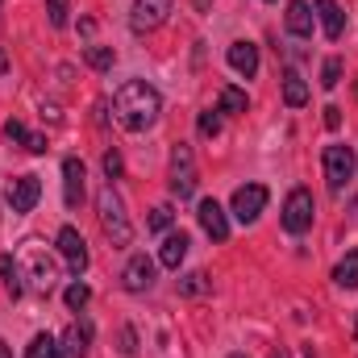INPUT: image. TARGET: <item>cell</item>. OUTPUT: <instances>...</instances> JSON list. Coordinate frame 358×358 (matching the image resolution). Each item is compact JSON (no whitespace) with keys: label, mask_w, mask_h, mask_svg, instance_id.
<instances>
[{"label":"cell","mask_w":358,"mask_h":358,"mask_svg":"<svg viewBox=\"0 0 358 358\" xmlns=\"http://www.w3.org/2000/svg\"><path fill=\"white\" fill-rule=\"evenodd\" d=\"M113 113H117L121 129L142 134V129H150V125L159 121L163 96H159V88H150L146 80H129V84H121L117 96H113Z\"/></svg>","instance_id":"1"},{"label":"cell","mask_w":358,"mask_h":358,"mask_svg":"<svg viewBox=\"0 0 358 358\" xmlns=\"http://www.w3.org/2000/svg\"><path fill=\"white\" fill-rule=\"evenodd\" d=\"M96 213H100V225H104V234L113 238V246H129V242H134V225H129L125 204H121V196L113 192V183L100 187V196H96Z\"/></svg>","instance_id":"2"},{"label":"cell","mask_w":358,"mask_h":358,"mask_svg":"<svg viewBox=\"0 0 358 358\" xmlns=\"http://www.w3.org/2000/svg\"><path fill=\"white\" fill-rule=\"evenodd\" d=\"M313 213H317L313 192H308V187H292L287 200H283V229H287V234H304V229L313 225Z\"/></svg>","instance_id":"3"},{"label":"cell","mask_w":358,"mask_h":358,"mask_svg":"<svg viewBox=\"0 0 358 358\" xmlns=\"http://www.w3.org/2000/svg\"><path fill=\"white\" fill-rule=\"evenodd\" d=\"M196 159H192V146H183L179 142L176 150H171V192H176L179 200H187V196H196Z\"/></svg>","instance_id":"4"},{"label":"cell","mask_w":358,"mask_h":358,"mask_svg":"<svg viewBox=\"0 0 358 358\" xmlns=\"http://www.w3.org/2000/svg\"><path fill=\"white\" fill-rule=\"evenodd\" d=\"M271 192L263 187V183H246V187H238L234 192V200H229V213L242 221V225H250V221H259V213L267 208Z\"/></svg>","instance_id":"5"},{"label":"cell","mask_w":358,"mask_h":358,"mask_svg":"<svg viewBox=\"0 0 358 358\" xmlns=\"http://www.w3.org/2000/svg\"><path fill=\"white\" fill-rule=\"evenodd\" d=\"M171 17V0H134L129 8V29L134 34H155Z\"/></svg>","instance_id":"6"},{"label":"cell","mask_w":358,"mask_h":358,"mask_svg":"<svg viewBox=\"0 0 358 358\" xmlns=\"http://www.w3.org/2000/svg\"><path fill=\"white\" fill-rule=\"evenodd\" d=\"M355 176V150L350 146H325V179L329 192H342Z\"/></svg>","instance_id":"7"},{"label":"cell","mask_w":358,"mask_h":358,"mask_svg":"<svg viewBox=\"0 0 358 358\" xmlns=\"http://www.w3.org/2000/svg\"><path fill=\"white\" fill-rule=\"evenodd\" d=\"M59 250H63V259H67V267H71V275H84L88 271V242L80 238V229L76 225H63L59 229Z\"/></svg>","instance_id":"8"},{"label":"cell","mask_w":358,"mask_h":358,"mask_svg":"<svg viewBox=\"0 0 358 358\" xmlns=\"http://www.w3.org/2000/svg\"><path fill=\"white\" fill-rule=\"evenodd\" d=\"M38 196H42V179L38 176H21L8 183V208L13 213H29L38 204Z\"/></svg>","instance_id":"9"},{"label":"cell","mask_w":358,"mask_h":358,"mask_svg":"<svg viewBox=\"0 0 358 358\" xmlns=\"http://www.w3.org/2000/svg\"><path fill=\"white\" fill-rule=\"evenodd\" d=\"M196 217H200V225H204V234H208L213 242H225V238H229V217H225V208H221L217 200H200Z\"/></svg>","instance_id":"10"},{"label":"cell","mask_w":358,"mask_h":358,"mask_svg":"<svg viewBox=\"0 0 358 358\" xmlns=\"http://www.w3.org/2000/svg\"><path fill=\"white\" fill-rule=\"evenodd\" d=\"M121 283H125V292H146V287H155V263L146 259V255H134L125 271H121Z\"/></svg>","instance_id":"11"},{"label":"cell","mask_w":358,"mask_h":358,"mask_svg":"<svg viewBox=\"0 0 358 358\" xmlns=\"http://www.w3.org/2000/svg\"><path fill=\"white\" fill-rule=\"evenodd\" d=\"M225 59H229V67H234L238 76H246V80L259 76V46H255V42H234Z\"/></svg>","instance_id":"12"},{"label":"cell","mask_w":358,"mask_h":358,"mask_svg":"<svg viewBox=\"0 0 358 358\" xmlns=\"http://www.w3.org/2000/svg\"><path fill=\"white\" fill-rule=\"evenodd\" d=\"M92 329L88 325H67V334L59 338V358H88Z\"/></svg>","instance_id":"13"},{"label":"cell","mask_w":358,"mask_h":358,"mask_svg":"<svg viewBox=\"0 0 358 358\" xmlns=\"http://www.w3.org/2000/svg\"><path fill=\"white\" fill-rule=\"evenodd\" d=\"M187 246H192V238H187L183 229L167 234V238H163V250H159V263H163L167 271H179V263L187 259Z\"/></svg>","instance_id":"14"},{"label":"cell","mask_w":358,"mask_h":358,"mask_svg":"<svg viewBox=\"0 0 358 358\" xmlns=\"http://www.w3.org/2000/svg\"><path fill=\"white\" fill-rule=\"evenodd\" d=\"M63 192H67V208H76L84 200V163L80 159H63Z\"/></svg>","instance_id":"15"},{"label":"cell","mask_w":358,"mask_h":358,"mask_svg":"<svg viewBox=\"0 0 358 358\" xmlns=\"http://www.w3.org/2000/svg\"><path fill=\"white\" fill-rule=\"evenodd\" d=\"M313 8H308V0H292L287 4V17H283V25H287V34H296V38H308L313 34Z\"/></svg>","instance_id":"16"},{"label":"cell","mask_w":358,"mask_h":358,"mask_svg":"<svg viewBox=\"0 0 358 358\" xmlns=\"http://www.w3.org/2000/svg\"><path fill=\"white\" fill-rule=\"evenodd\" d=\"M25 263H29V283H34L38 292H50V287H55V263H50L42 250H29Z\"/></svg>","instance_id":"17"},{"label":"cell","mask_w":358,"mask_h":358,"mask_svg":"<svg viewBox=\"0 0 358 358\" xmlns=\"http://www.w3.org/2000/svg\"><path fill=\"white\" fill-rule=\"evenodd\" d=\"M317 17H321V29H325V38H342V29H346V13H342V4L338 0H317Z\"/></svg>","instance_id":"18"},{"label":"cell","mask_w":358,"mask_h":358,"mask_svg":"<svg viewBox=\"0 0 358 358\" xmlns=\"http://www.w3.org/2000/svg\"><path fill=\"white\" fill-rule=\"evenodd\" d=\"M334 283H338V287H346V292H355V287H358V250H350V255L334 267Z\"/></svg>","instance_id":"19"},{"label":"cell","mask_w":358,"mask_h":358,"mask_svg":"<svg viewBox=\"0 0 358 358\" xmlns=\"http://www.w3.org/2000/svg\"><path fill=\"white\" fill-rule=\"evenodd\" d=\"M283 100H287L292 108L308 104V84H304V76H296V71H287V76H283Z\"/></svg>","instance_id":"20"},{"label":"cell","mask_w":358,"mask_h":358,"mask_svg":"<svg viewBox=\"0 0 358 358\" xmlns=\"http://www.w3.org/2000/svg\"><path fill=\"white\" fill-rule=\"evenodd\" d=\"M25 358H59V342L50 334H38L29 346H25Z\"/></svg>","instance_id":"21"},{"label":"cell","mask_w":358,"mask_h":358,"mask_svg":"<svg viewBox=\"0 0 358 358\" xmlns=\"http://www.w3.org/2000/svg\"><path fill=\"white\" fill-rule=\"evenodd\" d=\"M171 221H176L171 204H159V208H150V217H146V229H150V234H163V229H171Z\"/></svg>","instance_id":"22"},{"label":"cell","mask_w":358,"mask_h":358,"mask_svg":"<svg viewBox=\"0 0 358 358\" xmlns=\"http://www.w3.org/2000/svg\"><path fill=\"white\" fill-rule=\"evenodd\" d=\"M0 275H4L8 296H21V271H17V263H13L8 255H0Z\"/></svg>","instance_id":"23"},{"label":"cell","mask_w":358,"mask_h":358,"mask_svg":"<svg viewBox=\"0 0 358 358\" xmlns=\"http://www.w3.org/2000/svg\"><path fill=\"white\" fill-rule=\"evenodd\" d=\"M84 59H88V67H96V71H108L117 55H113V46H88V50H84Z\"/></svg>","instance_id":"24"},{"label":"cell","mask_w":358,"mask_h":358,"mask_svg":"<svg viewBox=\"0 0 358 358\" xmlns=\"http://www.w3.org/2000/svg\"><path fill=\"white\" fill-rule=\"evenodd\" d=\"M221 113H246V92L242 88H221Z\"/></svg>","instance_id":"25"},{"label":"cell","mask_w":358,"mask_h":358,"mask_svg":"<svg viewBox=\"0 0 358 358\" xmlns=\"http://www.w3.org/2000/svg\"><path fill=\"white\" fill-rule=\"evenodd\" d=\"M179 292H183V296H200V292H208V275H204V271H192V275H183Z\"/></svg>","instance_id":"26"},{"label":"cell","mask_w":358,"mask_h":358,"mask_svg":"<svg viewBox=\"0 0 358 358\" xmlns=\"http://www.w3.org/2000/svg\"><path fill=\"white\" fill-rule=\"evenodd\" d=\"M342 84V59H325L321 67V88H338Z\"/></svg>","instance_id":"27"},{"label":"cell","mask_w":358,"mask_h":358,"mask_svg":"<svg viewBox=\"0 0 358 358\" xmlns=\"http://www.w3.org/2000/svg\"><path fill=\"white\" fill-rule=\"evenodd\" d=\"M200 134L204 138H217L221 134V108H204L200 113Z\"/></svg>","instance_id":"28"},{"label":"cell","mask_w":358,"mask_h":358,"mask_svg":"<svg viewBox=\"0 0 358 358\" xmlns=\"http://www.w3.org/2000/svg\"><path fill=\"white\" fill-rule=\"evenodd\" d=\"M63 300H67V308H84V304L92 300V287H88V283H71Z\"/></svg>","instance_id":"29"},{"label":"cell","mask_w":358,"mask_h":358,"mask_svg":"<svg viewBox=\"0 0 358 358\" xmlns=\"http://www.w3.org/2000/svg\"><path fill=\"white\" fill-rule=\"evenodd\" d=\"M46 13H50V25H55V29H63L71 8H67V0H46Z\"/></svg>","instance_id":"30"},{"label":"cell","mask_w":358,"mask_h":358,"mask_svg":"<svg viewBox=\"0 0 358 358\" xmlns=\"http://www.w3.org/2000/svg\"><path fill=\"white\" fill-rule=\"evenodd\" d=\"M4 138H8V142H25L29 134H25V125H21V121L13 117V121H4Z\"/></svg>","instance_id":"31"},{"label":"cell","mask_w":358,"mask_h":358,"mask_svg":"<svg viewBox=\"0 0 358 358\" xmlns=\"http://www.w3.org/2000/svg\"><path fill=\"white\" fill-rule=\"evenodd\" d=\"M104 171H108V179L121 176V155H117V150H108V155H104Z\"/></svg>","instance_id":"32"},{"label":"cell","mask_w":358,"mask_h":358,"mask_svg":"<svg viewBox=\"0 0 358 358\" xmlns=\"http://www.w3.org/2000/svg\"><path fill=\"white\" fill-rule=\"evenodd\" d=\"M25 150H29V155H46V138H42V134H29V138H25Z\"/></svg>","instance_id":"33"},{"label":"cell","mask_w":358,"mask_h":358,"mask_svg":"<svg viewBox=\"0 0 358 358\" xmlns=\"http://www.w3.org/2000/svg\"><path fill=\"white\" fill-rule=\"evenodd\" d=\"M325 125H329V129H338V125H342V108H338V104H329V108H325Z\"/></svg>","instance_id":"34"},{"label":"cell","mask_w":358,"mask_h":358,"mask_svg":"<svg viewBox=\"0 0 358 358\" xmlns=\"http://www.w3.org/2000/svg\"><path fill=\"white\" fill-rule=\"evenodd\" d=\"M134 350H138V346H134V329H125V334H121V355H134Z\"/></svg>","instance_id":"35"},{"label":"cell","mask_w":358,"mask_h":358,"mask_svg":"<svg viewBox=\"0 0 358 358\" xmlns=\"http://www.w3.org/2000/svg\"><path fill=\"white\" fill-rule=\"evenodd\" d=\"M271 358H292V355H287V350H283V346H279V350H271Z\"/></svg>","instance_id":"36"},{"label":"cell","mask_w":358,"mask_h":358,"mask_svg":"<svg viewBox=\"0 0 358 358\" xmlns=\"http://www.w3.org/2000/svg\"><path fill=\"white\" fill-rule=\"evenodd\" d=\"M0 358H13V355H8V346H4V342H0Z\"/></svg>","instance_id":"37"},{"label":"cell","mask_w":358,"mask_h":358,"mask_svg":"<svg viewBox=\"0 0 358 358\" xmlns=\"http://www.w3.org/2000/svg\"><path fill=\"white\" fill-rule=\"evenodd\" d=\"M229 358H246V355H229Z\"/></svg>","instance_id":"38"}]
</instances>
